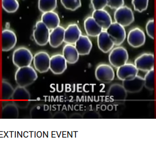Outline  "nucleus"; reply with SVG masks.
I'll list each match as a JSON object with an SVG mask.
<instances>
[{
	"label": "nucleus",
	"mask_w": 156,
	"mask_h": 146,
	"mask_svg": "<svg viewBox=\"0 0 156 146\" xmlns=\"http://www.w3.org/2000/svg\"><path fill=\"white\" fill-rule=\"evenodd\" d=\"M38 78L35 69L30 66L19 68L15 75V80L17 85L26 87L31 85Z\"/></svg>",
	"instance_id": "1"
},
{
	"label": "nucleus",
	"mask_w": 156,
	"mask_h": 146,
	"mask_svg": "<svg viewBox=\"0 0 156 146\" xmlns=\"http://www.w3.org/2000/svg\"><path fill=\"white\" fill-rule=\"evenodd\" d=\"M33 60L32 53L25 47H20L14 50L12 54V62L18 68L30 66Z\"/></svg>",
	"instance_id": "2"
},
{
	"label": "nucleus",
	"mask_w": 156,
	"mask_h": 146,
	"mask_svg": "<svg viewBox=\"0 0 156 146\" xmlns=\"http://www.w3.org/2000/svg\"><path fill=\"white\" fill-rule=\"evenodd\" d=\"M114 16L115 22L124 27L130 25L134 21V13L132 9L126 5L116 9Z\"/></svg>",
	"instance_id": "3"
},
{
	"label": "nucleus",
	"mask_w": 156,
	"mask_h": 146,
	"mask_svg": "<svg viewBox=\"0 0 156 146\" xmlns=\"http://www.w3.org/2000/svg\"><path fill=\"white\" fill-rule=\"evenodd\" d=\"M128 60V51L122 47H118L113 49L109 55V60L110 64L117 68L126 64Z\"/></svg>",
	"instance_id": "4"
},
{
	"label": "nucleus",
	"mask_w": 156,
	"mask_h": 146,
	"mask_svg": "<svg viewBox=\"0 0 156 146\" xmlns=\"http://www.w3.org/2000/svg\"><path fill=\"white\" fill-rule=\"evenodd\" d=\"M50 30L41 20L38 21L33 31V38L37 44L45 46L49 42Z\"/></svg>",
	"instance_id": "5"
},
{
	"label": "nucleus",
	"mask_w": 156,
	"mask_h": 146,
	"mask_svg": "<svg viewBox=\"0 0 156 146\" xmlns=\"http://www.w3.org/2000/svg\"><path fill=\"white\" fill-rule=\"evenodd\" d=\"M12 103L18 108H27L30 103V94L25 87L18 86L14 89L12 97Z\"/></svg>",
	"instance_id": "6"
},
{
	"label": "nucleus",
	"mask_w": 156,
	"mask_h": 146,
	"mask_svg": "<svg viewBox=\"0 0 156 146\" xmlns=\"http://www.w3.org/2000/svg\"><path fill=\"white\" fill-rule=\"evenodd\" d=\"M106 31L116 46H120L122 44L126 38V32L125 27L117 22H112Z\"/></svg>",
	"instance_id": "7"
},
{
	"label": "nucleus",
	"mask_w": 156,
	"mask_h": 146,
	"mask_svg": "<svg viewBox=\"0 0 156 146\" xmlns=\"http://www.w3.org/2000/svg\"><path fill=\"white\" fill-rule=\"evenodd\" d=\"M134 65L138 71H142L148 72L154 69V55L152 53H143L135 59Z\"/></svg>",
	"instance_id": "8"
},
{
	"label": "nucleus",
	"mask_w": 156,
	"mask_h": 146,
	"mask_svg": "<svg viewBox=\"0 0 156 146\" xmlns=\"http://www.w3.org/2000/svg\"><path fill=\"white\" fill-rule=\"evenodd\" d=\"M51 57L46 52H39L33 57V63L36 70L41 73H45L50 69Z\"/></svg>",
	"instance_id": "9"
},
{
	"label": "nucleus",
	"mask_w": 156,
	"mask_h": 146,
	"mask_svg": "<svg viewBox=\"0 0 156 146\" xmlns=\"http://www.w3.org/2000/svg\"><path fill=\"white\" fill-rule=\"evenodd\" d=\"M95 77L98 81L104 83H109L115 78V72L110 65L101 64L96 68Z\"/></svg>",
	"instance_id": "10"
},
{
	"label": "nucleus",
	"mask_w": 156,
	"mask_h": 146,
	"mask_svg": "<svg viewBox=\"0 0 156 146\" xmlns=\"http://www.w3.org/2000/svg\"><path fill=\"white\" fill-rule=\"evenodd\" d=\"M146 37L144 32L140 28L135 27L129 31L127 37L129 44L134 48L141 47L145 43Z\"/></svg>",
	"instance_id": "11"
},
{
	"label": "nucleus",
	"mask_w": 156,
	"mask_h": 146,
	"mask_svg": "<svg viewBox=\"0 0 156 146\" xmlns=\"http://www.w3.org/2000/svg\"><path fill=\"white\" fill-rule=\"evenodd\" d=\"M138 70L132 64H126L118 68L117 77L122 81L129 80L135 78L138 74Z\"/></svg>",
	"instance_id": "12"
},
{
	"label": "nucleus",
	"mask_w": 156,
	"mask_h": 146,
	"mask_svg": "<svg viewBox=\"0 0 156 146\" xmlns=\"http://www.w3.org/2000/svg\"><path fill=\"white\" fill-rule=\"evenodd\" d=\"M67 61L63 55H55L51 57L50 69L55 75L62 74L67 69Z\"/></svg>",
	"instance_id": "13"
},
{
	"label": "nucleus",
	"mask_w": 156,
	"mask_h": 146,
	"mask_svg": "<svg viewBox=\"0 0 156 146\" xmlns=\"http://www.w3.org/2000/svg\"><path fill=\"white\" fill-rule=\"evenodd\" d=\"M91 16L103 30H106L113 22L110 14L104 9L94 10Z\"/></svg>",
	"instance_id": "14"
},
{
	"label": "nucleus",
	"mask_w": 156,
	"mask_h": 146,
	"mask_svg": "<svg viewBox=\"0 0 156 146\" xmlns=\"http://www.w3.org/2000/svg\"><path fill=\"white\" fill-rule=\"evenodd\" d=\"M2 51L8 52L14 48L17 43V37L14 32L9 29H5L2 31Z\"/></svg>",
	"instance_id": "15"
},
{
	"label": "nucleus",
	"mask_w": 156,
	"mask_h": 146,
	"mask_svg": "<svg viewBox=\"0 0 156 146\" xmlns=\"http://www.w3.org/2000/svg\"><path fill=\"white\" fill-rule=\"evenodd\" d=\"M81 35V29L77 24H69L65 29L64 42L67 44H75Z\"/></svg>",
	"instance_id": "16"
},
{
	"label": "nucleus",
	"mask_w": 156,
	"mask_h": 146,
	"mask_svg": "<svg viewBox=\"0 0 156 146\" xmlns=\"http://www.w3.org/2000/svg\"><path fill=\"white\" fill-rule=\"evenodd\" d=\"M122 85L127 92L138 93L144 87V80L142 77L137 75L133 79L122 81Z\"/></svg>",
	"instance_id": "17"
},
{
	"label": "nucleus",
	"mask_w": 156,
	"mask_h": 146,
	"mask_svg": "<svg viewBox=\"0 0 156 146\" xmlns=\"http://www.w3.org/2000/svg\"><path fill=\"white\" fill-rule=\"evenodd\" d=\"M98 45L102 52L107 53L113 49L115 44L108 33L103 30L98 36Z\"/></svg>",
	"instance_id": "18"
},
{
	"label": "nucleus",
	"mask_w": 156,
	"mask_h": 146,
	"mask_svg": "<svg viewBox=\"0 0 156 146\" xmlns=\"http://www.w3.org/2000/svg\"><path fill=\"white\" fill-rule=\"evenodd\" d=\"M65 29L63 27L59 25L51 30L48 42L51 47L56 48L64 42Z\"/></svg>",
	"instance_id": "19"
},
{
	"label": "nucleus",
	"mask_w": 156,
	"mask_h": 146,
	"mask_svg": "<svg viewBox=\"0 0 156 146\" xmlns=\"http://www.w3.org/2000/svg\"><path fill=\"white\" fill-rule=\"evenodd\" d=\"M108 96L114 101H124L126 99L127 92L122 85L114 84L108 90Z\"/></svg>",
	"instance_id": "20"
},
{
	"label": "nucleus",
	"mask_w": 156,
	"mask_h": 146,
	"mask_svg": "<svg viewBox=\"0 0 156 146\" xmlns=\"http://www.w3.org/2000/svg\"><path fill=\"white\" fill-rule=\"evenodd\" d=\"M41 21L50 30L56 28L60 25V20L58 14L54 11L43 13Z\"/></svg>",
	"instance_id": "21"
},
{
	"label": "nucleus",
	"mask_w": 156,
	"mask_h": 146,
	"mask_svg": "<svg viewBox=\"0 0 156 146\" xmlns=\"http://www.w3.org/2000/svg\"><path fill=\"white\" fill-rule=\"evenodd\" d=\"M75 44L78 53L81 56L89 55L92 49V43L87 36L81 35Z\"/></svg>",
	"instance_id": "22"
},
{
	"label": "nucleus",
	"mask_w": 156,
	"mask_h": 146,
	"mask_svg": "<svg viewBox=\"0 0 156 146\" xmlns=\"http://www.w3.org/2000/svg\"><path fill=\"white\" fill-rule=\"evenodd\" d=\"M84 28L87 35L92 37H98L103 30L92 16H89L85 20Z\"/></svg>",
	"instance_id": "23"
},
{
	"label": "nucleus",
	"mask_w": 156,
	"mask_h": 146,
	"mask_svg": "<svg viewBox=\"0 0 156 146\" xmlns=\"http://www.w3.org/2000/svg\"><path fill=\"white\" fill-rule=\"evenodd\" d=\"M62 53L63 56L64 57L67 63L70 64H74L79 59L80 55L75 46H73V45L67 44L63 47Z\"/></svg>",
	"instance_id": "24"
},
{
	"label": "nucleus",
	"mask_w": 156,
	"mask_h": 146,
	"mask_svg": "<svg viewBox=\"0 0 156 146\" xmlns=\"http://www.w3.org/2000/svg\"><path fill=\"white\" fill-rule=\"evenodd\" d=\"M19 115L18 107L13 104L5 106L2 110V117L5 119H17Z\"/></svg>",
	"instance_id": "25"
},
{
	"label": "nucleus",
	"mask_w": 156,
	"mask_h": 146,
	"mask_svg": "<svg viewBox=\"0 0 156 146\" xmlns=\"http://www.w3.org/2000/svg\"><path fill=\"white\" fill-rule=\"evenodd\" d=\"M57 7V0H39L38 8L43 13L55 11Z\"/></svg>",
	"instance_id": "26"
},
{
	"label": "nucleus",
	"mask_w": 156,
	"mask_h": 146,
	"mask_svg": "<svg viewBox=\"0 0 156 146\" xmlns=\"http://www.w3.org/2000/svg\"><path fill=\"white\" fill-rule=\"evenodd\" d=\"M2 5L3 9L8 13H16L19 8L17 0H2Z\"/></svg>",
	"instance_id": "27"
},
{
	"label": "nucleus",
	"mask_w": 156,
	"mask_h": 146,
	"mask_svg": "<svg viewBox=\"0 0 156 146\" xmlns=\"http://www.w3.org/2000/svg\"><path fill=\"white\" fill-rule=\"evenodd\" d=\"M14 89L12 86L6 81H3L2 83V98L4 100H8L12 98L14 92Z\"/></svg>",
	"instance_id": "28"
},
{
	"label": "nucleus",
	"mask_w": 156,
	"mask_h": 146,
	"mask_svg": "<svg viewBox=\"0 0 156 146\" xmlns=\"http://www.w3.org/2000/svg\"><path fill=\"white\" fill-rule=\"evenodd\" d=\"M145 87L148 90L153 91L155 89V71L153 69L152 71L147 72L144 78Z\"/></svg>",
	"instance_id": "29"
},
{
	"label": "nucleus",
	"mask_w": 156,
	"mask_h": 146,
	"mask_svg": "<svg viewBox=\"0 0 156 146\" xmlns=\"http://www.w3.org/2000/svg\"><path fill=\"white\" fill-rule=\"evenodd\" d=\"M63 6L70 11H74L82 5L81 0H60Z\"/></svg>",
	"instance_id": "30"
},
{
	"label": "nucleus",
	"mask_w": 156,
	"mask_h": 146,
	"mask_svg": "<svg viewBox=\"0 0 156 146\" xmlns=\"http://www.w3.org/2000/svg\"><path fill=\"white\" fill-rule=\"evenodd\" d=\"M149 0H132L134 9L139 13H142L147 9Z\"/></svg>",
	"instance_id": "31"
},
{
	"label": "nucleus",
	"mask_w": 156,
	"mask_h": 146,
	"mask_svg": "<svg viewBox=\"0 0 156 146\" xmlns=\"http://www.w3.org/2000/svg\"><path fill=\"white\" fill-rule=\"evenodd\" d=\"M146 31L147 35L152 39L155 38V21L154 19H151L147 22L146 25Z\"/></svg>",
	"instance_id": "32"
},
{
	"label": "nucleus",
	"mask_w": 156,
	"mask_h": 146,
	"mask_svg": "<svg viewBox=\"0 0 156 146\" xmlns=\"http://www.w3.org/2000/svg\"><path fill=\"white\" fill-rule=\"evenodd\" d=\"M107 0H91V4L94 10L103 9L107 6Z\"/></svg>",
	"instance_id": "33"
},
{
	"label": "nucleus",
	"mask_w": 156,
	"mask_h": 146,
	"mask_svg": "<svg viewBox=\"0 0 156 146\" xmlns=\"http://www.w3.org/2000/svg\"><path fill=\"white\" fill-rule=\"evenodd\" d=\"M107 6L112 9H117L124 5V0H107Z\"/></svg>",
	"instance_id": "34"
}]
</instances>
